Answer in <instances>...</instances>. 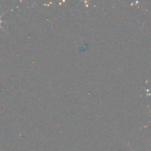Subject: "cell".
I'll return each mask as SVG.
<instances>
[{
	"instance_id": "6da1fadb",
	"label": "cell",
	"mask_w": 151,
	"mask_h": 151,
	"mask_svg": "<svg viewBox=\"0 0 151 151\" xmlns=\"http://www.w3.org/2000/svg\"><path fill=\"white\" fill-rule=\"evenodd\" d=\"M6 13H7V11H6V12H4V13H1V14L0 15V28H1V29H2L3 31H4V32H6V31H5V29H4V28L2 27V26H1V24H2V23H4V22H7V21H3L2 19H1V18H2V16H4V15Z\"/></svg>"
}]
</instances>
